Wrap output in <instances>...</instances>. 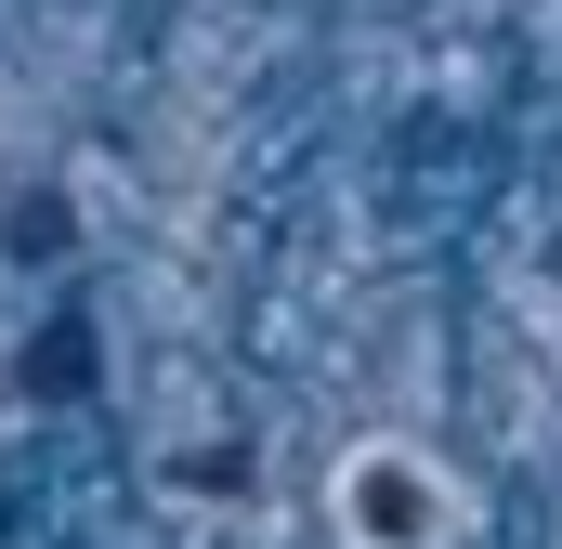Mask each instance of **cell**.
<instances>
[{
	"mask_svg": "<svg viewBox=\"0 0 562 549\" xmlns=\"http://www.w3.org/2000/svg\"><path fill=\"white\" fill-rule=\"evenodd\" d=\"M484 497L431 432H353L327 458V537L340 549H471Z\"/></svg>",
	"mask_w": 562,
	"mask_h": 549,
	"instance_id": "6da1fadb",
	"label": "cell"
}]
</instances>
